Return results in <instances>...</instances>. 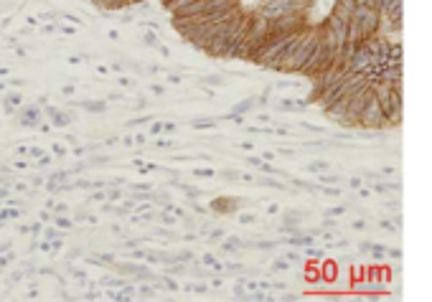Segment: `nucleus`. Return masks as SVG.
<instances>
[{
  "label": "nucleus",
  "mask_w": 432,
  "mask_h": 302,
  "mask_svg": "<svg viewBox=\"0 0 432 302\" xmlns=\"http://www.w3.org/2000/svg\"><path fill=\"white\" fill-rule=\"evenodd\" d=\"M31 122H38V112H36V109H28V112H26V117H23V125L31 127Z\"/></svg>",
  "instance_id": "f257e3e1"
},
{
  "label": "nucleus",
  "mask_w": 432,
  "mask_h": 302,
  "mask_svg": "<svg viewBox=\"0 0 432 302\" xmlns=\"http://www.w3.org/2000/svg\"><path fill=\"white\" fill-rule=\"evenodd\" d=\"M18 104H20V97H18V94H13V97H8V99H5V109H8V112H10V109H16Z\"/></svg>",
  "instance_id": "f03ea898"
}]
</instances>
